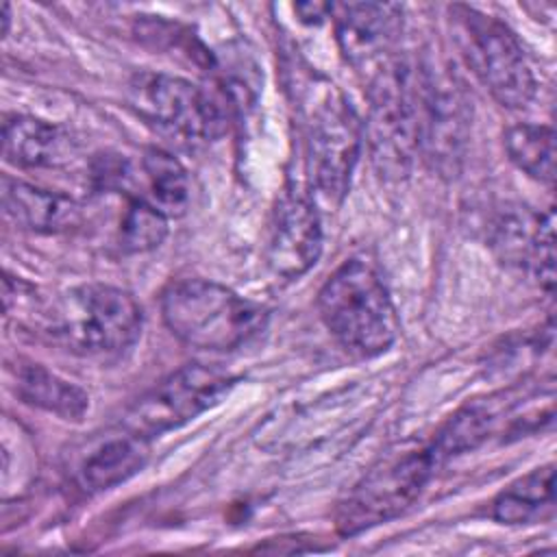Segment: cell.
<instances>
[{"label": "cell", "instance_id": "1", "mask_svg": "<svg viewBox=\"0 0 557 557\" xmlns=\"http://www.w3.org/2000/svg\"><path fill=\"white\" fill-rule=\"evenodd\" d=\"M161 318L183 344L228 352L261 335L268 309L207 278H178L161 292Z\"/></svg>", "mask_w": 557, "mask_h": 557}, {"label": "cell", "instance_id": "2", "mask_svg": "<svg viewBox=\"0 0 557 557\" xmlns=\"http://www.w3.org/2000/svg\"><path fill=\"white\" fill-rule=\"evenodd\" d=\"M318 311L331 335L357 357H376L398 337V315L389 292L363 259L344 261L322 285Z\"/></svg>", "mask_w": 557, "mask_h": 557}, {"label": "cell", "instance_id": "3", "mask_svg": "<svg viewBox=\"0 0 557 557\" xmlns=\"http://www.w3.org/2000/svg\"><path fill=\"white\" fill-rule=\"evenodd\" d=\"M422 72L405 61H385L370 81L366 139L372 163L385 178H405L420 152Z\"/></svg>", "mask_w": 557, "mask_h": 557}, {"label": "cell", "instance_id": "4", "mask_svg": "<svg viewBox=\"0 0 557 557\" xmlns=\"http://www.w3.org/2000/svg\"><path fill=\"white\" fill-rule=\"evenodd\" d=\"M144 313L135 296L107 283L65 292L52 309V333L72 350L111 357L128 350L141 335Z\"/></svg>", "mask_w": 557, "mask_h": 557}, {"label": "cell", "instance_id": "5", "mask_svg": "<svg viewBox=\"0 0 557 557\" xmlns=\"http://www.w3.org/2000/svg\"><path fill=\"white\" fill-rule=\"evenodd\" d=\"M448 15L466 61L492 98L509 109L527 107L535 94V78L513 30L468 4H453Z\"/></svg>", "mask_w": 557, "mask_h": 557}, {"label": "cell", "instance_id": "6", "mask_svg": "<svg viewBox=\"0 0 557 557\" xmlns=\"http://www.w3.org/2000/svg\"><path fill=\"white\" fill-rule=\"evenodd\" d=\"M126 96L148 126L181 146L209 144L226 131V115L218 100L187 78L139 72L131 78Z\"/></svg>", "mask_w": 557, "mask_h": 557}, {"label": "cell", "instance_id": "7", "mask_svg": "<svg viewBox=\"0 0 557 557\" xmlns=\"http://www.w3.org/2000/svg\"><path fill=\"white\" fill-rule=\"evenodd\" d=\"M440 459L431 446L389 455L374 466L339 503V535H357L405 513L431 481Z\"/></svg>", "mask_w": 557, "mask_h": 557}, {"label": "cell", "instance_id": "8", "mask_svg": "<svg viewBox=\"0 0 557 557\" xmlns=\"http://www.w3.org/2000/svg\"><path fill=\"white\" fill-rule=\"evenodd\" d=\"M305 141L313 189L329 205H342L361 150V124L344 96L326 89L307 104Z\"/></svg>", "mask_w": 557, "mask_h": 557}, {"label": "cell", "instance_id": "9", "mask_svg": "<svg viewBox=\"0 0 557 557\" xmlns=\"http://www.w3.org/2000/svg\"><path fill=\"white\" fill-rule=\"evenodd\" d=\"M235 381L222 368L187 363L159 381L126 411L124 429L148 440L172 431L218 405Z\"/></svg>", "mask_w": 557, "mask_h": 557}, {"label": "cell", "instance_id": "10", "mask_svg": "<svg viewBox=\"0 0 557 557\" xmlns=\"http://www.w3.org/2000/svg\"><path fill=\"white\" fill-rule=\"evenodd\" d=\"M322 252V222L315 202L302 191H285L270 220L265 263L276 276L307 274Z\"/></svg>", "mask_w": 557, "mask_h": 557}, {"label": "cell", "instance_id": "11", "mask_svg": "<svg viewBox=\"0 0 557 557\" xmlns=\"http://www.w3.org/2000/svg\"><path fill=\"white\" fill-rule=\"evenodd\" d=\"M468 135V102L450 76L422 72L420 150L442 172L453 174L463 154Z\"/></svg>", "mask_w": 557, "mask_h": 557}, {"label": "cell", "instance_id": "12", "mask_svg": "<svg viewBox=\"0 0 557 557\" xmlns=\"http://www.w3.org/2000/svg\"><path fill=\"white\" fill-rule=\"evenodd\" d=\"M329 17L344 59L355 67L389 61L403 30V7L394 2H335Z\"/></svg>", "mask_w": 557, "mask_h": 557}, {"label": "cell", "instance_id": "13", "mask_svg": "<svg viewBox=\"0 0 557 557\" xmlns=\"http://www.w3.org/2000/svg\"><path fill=\"white\" fill-rule=\"evenodd\" d=\"M0 196L4 215L24 231L63 233L76 228L83 222L81 205L61 191L2 176Z\"/></svg>", "mask_w": 557, "mask_h": 557}, {"label": "cell", "instance_id": "14", "mask_svg": "<svg viewBox=\"0 0 557 557\" xmlns=\"http://www.w3.org/2000/svg\"><path fill=\"white\" fill-rule=\"evenodd\" d=\"M70 135L35 115L13 113L2 122V157L15 168H59L72 159Z\"/></svg>", "mask_w": 557, "mask_h": 557}, {"label": "cell", "instance_id": "15", "mask_svg": "<svg viewBox=\"0 0 557 557\" xmlns=\"http://www.w3.org/2000/svg\"><path fill=\"white\" fill-rule=\"evenodd\" d=\"M150 455L148 437L126 431L98 444L81 461L76 470V481L85 492L111 490L133 474H137Z\"/></svg>", "mask_w": 557, "mask_h": 557}, {"label": "cell", "instance_id": "16", "mask_svg": "<svg viewBox=\"0 0 557 557\" xmlns=\"http://www.w3.org/2000/svg\"><path fill=\"white\" fill-rule=\"evenodd\" d=\"M11 383L22 403L63 420H81L89 409V396L81 387L50 372L41 363H17L11 368Z\"/></svg>", "mask_w": 557, "mask_h": 557}, {"label": "cell", "instance_id": "17", "mask_svg": "<svg viewBox=\"0 0 557 557\" xmlns=\"http://www.w3.org/2000/svg\"><path fill=\"white\" fill-rule=\"evenodd\" d=\"M553 505L555 468L553 463H546L503 490L492 505V516L503 524H529L537 518L550 516Z\"/></svg>", "mask_w": 557, "mask_h": 557}, {"label": "cell", "instance_id": "18", "mask_svg": "<svg viewBox=\"0 0 557 557\" xmlns=\"http://www.w3.org/2000/svg\"><path fill=\"white\" fill-rule=\"evenodd\" d=\"M141 176L150 205L170 215L185 213L189 205V178L183 163L161 148H148L141 157Z\"/></svg>", "mask_w": 557, "mask_h": 557}, {"label": "cell", "instance_id": "19", "mask_svg": "<svg viewBox=\"0 0 557 557\" xmlns=\"http://www.w3.org/2000/svg\"><path fill=\"white\" fill-rule=\"evenodd\" d=\"M505 150L516 168L531 178L553 185L555 181V131L544 124L520 122L505 131Z\"/></svg>", "mask_w": 557, "mask_h": 557}, {"label": "cell", "instance_id": "20", "mask_svg": "<svg viewBox=\"0 0 557 557\" xmlns=\"http://www.w3.org/2000/svg\"><path fill=\"white\" fill-rule=\"evenodd\" d=\"M494 420H496V411L487 405L474 403L463 407L459 413H455L448 420V424L440 431V435L431 444L435 457L444 461L446 457H453L479 446L490 435Z\"/></svg>", "mask_w": 557, "mask_h": 557}, {"label": "cell", "instance_id": "21", "mask_svg": "<svg viewBox=\"0 0 557 557\" xmlns=\"http://www.w3.org/2000/svg\"><path fill=\"white\" fill-rule=\"evenodd\" d=\"M168 237V215L144 198H128L120 222V246L126 252H148Z\"/></svg>", "mask_w": 557, "mask_h": 557}, {"label": "cell", "instance_id": "22", "mask_svg": "<svg viewBox=\"0 0 557 557\" xmlns=\"http://www.w3.org/2000/svg\"><path fill=\"white\" fill-rule=\"evenodd\" d=\"M524 268L533 272L537 283L553 292L555 285V213L548 209L544 218L535 222V231L524 257Z\"/></svg>", "mask_w": 557, "mask_h": 557}, {"label": "cell", "instance_id": "23", "mask_svg": "<svg viewBox=\"0 0 557 557\" xmlns=\"http://www.w3.org/2000/svg\"><path fill=\"white\" fill-rule=\"evenodd\" d=\"M294 11L298 13V20L305 24H320L331 15V4L324 2H298L294 4Z\"/></svg>", "mask_w": 557, "mask_h": 557}]
</instances>
